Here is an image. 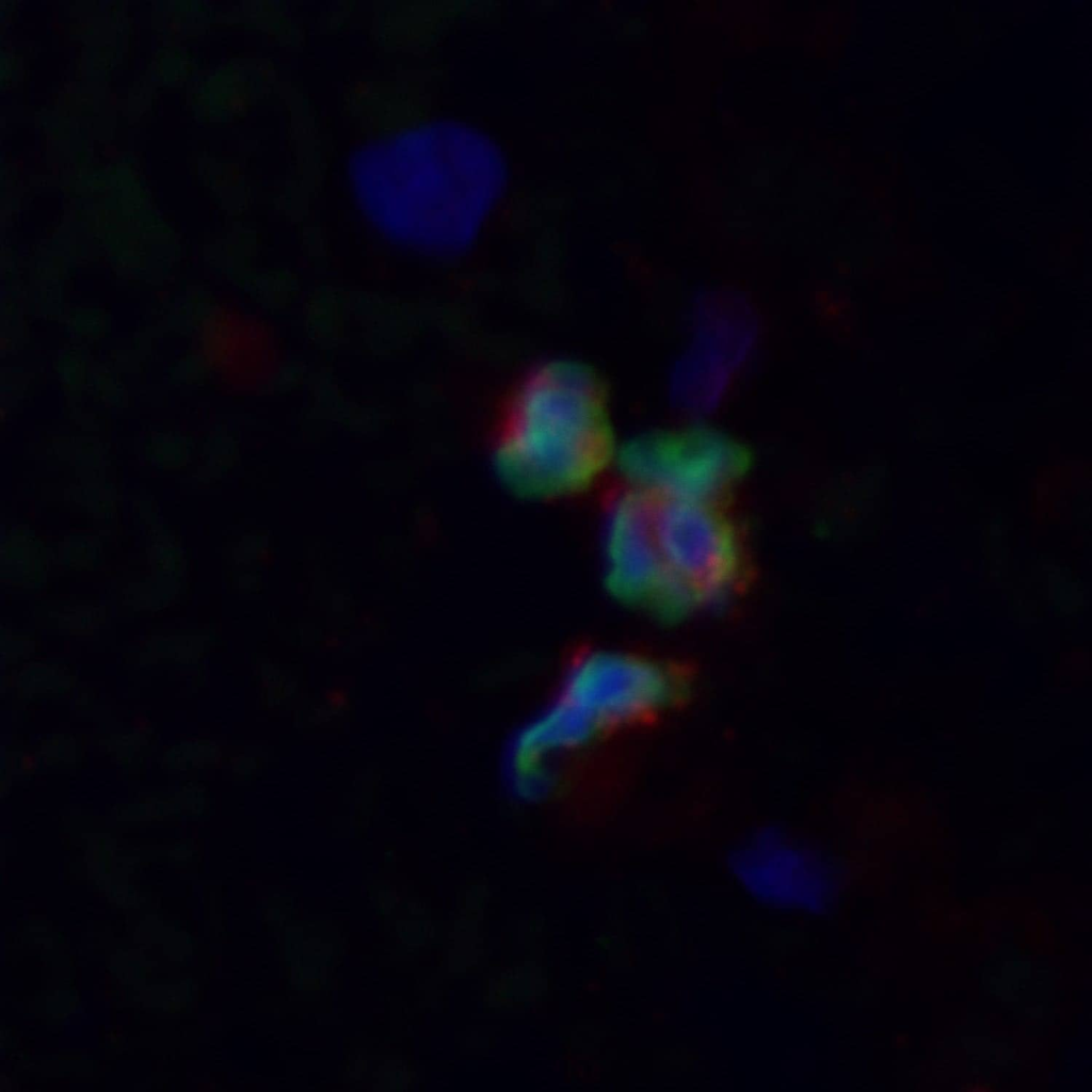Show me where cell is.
I'll use <instances>...</instances> for the list:
<instances>
[{
  "mask_svg": "<svg viewBox=\"0 0 1092 1092\" xmlns=\"http://www.w3.org/2000/svg\"><path fill=\"white\" fill-rule=\"evenodd\" d=\"M349 175L358 204L387 238L450 254L468 246L507 183L500 148L481 131L432 122L362 146Z\"/></svg>",
  "mask_w": 1092,
  "mask_h": 1092,
  "instance_id": "obj_1",
  "label": "cell"
},
{
  "mask_svg": "<svg viewBox=\"0 0 1092 1092\" xmlns=\"http://www.w3.org/2000/svg\"><path fill=\"white\" fill-rule=\"evenodd\" d=\"M614 455L604 390L585 367L552 362L531 372L512 397L495 439L503 477L530 496L588 489Z\"/></svg>",
  "mask_w": 1092,
  "mask_h": 1092,
  "instance_id": "obj_2",
  "label": "cell"
},
{
  "mask_svg": "<svg viewBox=\"0 0 1092 1092\" xmlns=\"http://www.w3.org/2000/svg\"><path fill=\"white\" fill-rule=\"evenodd\" d=\"M684 675L629 654L588 651L569 665L557 703L544 714L546 729L563 749L589 741L608 727L651 717L681 700Z\"/></svg>",
  "mask_w": 1092,
  "mask_h": 1092,
  "instance_id": "obj_3",
  "label": "cell"
},
{
  "mask_svg": "<svg viewBox=\"0 0 1092 1092\" xmlns=\"http://www.w3.org/2000/svg\"><path fill=\"white\" fill-rule=\"evenodd\" d=\"M641 489L648 501L669 607L677 610L721 593L736 566L735 542L726 525L705 501Z\"/></svg>",
  "mask_w": 1092,
  "mask_h": 1092,
  "instance_id": "obj_4",
  "label": "cell"
},
{
  "mask_svg": "<svg viewBox=\"0 0 1092 1092\" xmlns=\"http://www.w3.org/2000/svg\"><path fill=\"white\" fill-rule=\"evenodd\" d=\"M632 484L673 498L705 501L740 467L727 439L705 430L639 438L623 452Z\"/></svg>",
  "mask_w": 1092,
  "mask_h": 1092,
  "instance_id": "obj_5",
  "label": "cell"
},
{
  "mask_svg": "<svg viewBox=\"0 0 1092 1092\" xmlns=\"http://www.w3.org/2000/svg\"><path fill=\"white\" fill-rule=\"evenodd\" d=\"M610 584L626 599L663 607L664 572L657 550L646 495L630 483L616 487L608 501Z\"/></svg>",
  "mask_w": 1092,
  "mask_h": 1092,
  "instance_id": "obj_6",
  "label": "cell"
},
{
  "mask_svg": "<svg viewBox=\"0 0 1092 1092\" xmlns=\"http://www.w3.org/2000/svg\"><path fill=\"white\" fill-rule=\"evenodd\" d=\"M737 873L768 897H798L823 889V864L812 853L772 833L751 839L735 856Z\"/></svg>",
  "mask_w": 1092,
  "mask_h": 1092,
  "instance_id": "obj_7",
  "label": "cell"
}]
</instances>
